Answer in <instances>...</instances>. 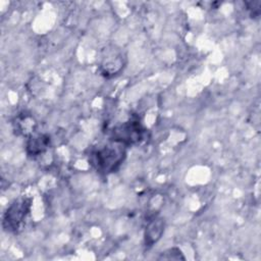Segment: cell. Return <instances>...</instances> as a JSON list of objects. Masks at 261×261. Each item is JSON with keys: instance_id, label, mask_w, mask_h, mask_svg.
<instances>
[{"instance_id": "2", "label": "cell", "mask_w": 261, "mask_h": 261, "mask_svg": "<svg viewBox=\"0 0 261 261\" xmlns=\"http://www.w3.org/2000/svg\"><path fill=\"white\" fill-rule=\"evenodd\" d=\"M32 206L30 198H20L15 200L4 213L3 227L7 231L17 232L24 223Z\"/></svg>"}, {"instance_id": "6", "label": "cell", "mask_w": 261, "mask_h": 261, "mask_svg": "<svg viewBox=\"0 0 261 261\" xmlns=\"http://www.w3.org/2000/svg\"><path fill=\"white\" fill-rule=\"evenodd\" d=\"M158 259H167V260H179L185 259V257L181 254V251L177 248H171L168 249L165 252H162L161 256Z\"/></svg>"}, {"instance_id": "3", "label": "cell", "mask_w": 261, "mask_h": 261, "mask_svg": "<svg viewBox=\"0 0 261 261\" xmlns=\"http://www.w3.org/2000/svg\"><path fill=\"white\" fill-rule=\"evenodd\" d=\"M145 128L138 119H129L111 132V141L129 146L139 143L144 137Z\"/></svg>"}, {"instance_id": "5", "label": "cell", "mask_w": 261, "mask_h": 261, "mask_svg": "<svg viewBox=\"0 0 261 261\" xmlns=\"http://www.w3.org/2000/svg\"><path fill=\"white\" fill-rule=\"evenodd\" d=\"M164 231V221L161 218L153 219L148 226L146 227L145 231V244L146 246L150 247L154 243H156L162 236Z\"/></svg>"}, {"instance_id": "4", "label": "cell", "mask_w": 261, "mask_h": 261, "mask_svg": "<svg viewBox=\"0 0 261 261\" xmlns=\"http://www.w3.org/2000/svg\"><path fill=\"white\" fill-rule=\"evenodd\" d=\"M50 146V137L47 135L31 136L27 143V152L30 156H39Z\"/></svg>"}, {"instance_id": "1", "label": "cell", "mask_w": 261, "mask_h": 261, "mask_svg": "<svg viewBox=\"0 0 261 261\" xmlns=\"http://www.w3.org/2000/svg\"><path fill=\"white\" fill-rule=\"evenodd\" d=\"M125 146L111 141L90 154L91 165L100 173L108 174L116 171L125 158Z\"/></svg>"}]
</instances>
